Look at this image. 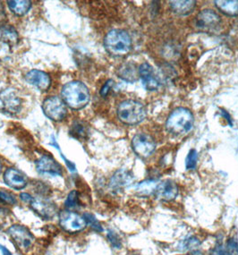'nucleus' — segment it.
Instances as JSON below:
<instances>
[{"mask_svg": "<svg viewBox=\"0 0 238 255\" xmlns=\"http://www.w3.org/2000/svg\"><path fill=\"white\" fill-rule=\"evenodd\" d=\"M114 84H115V82L112 79L107 81L105 84L102 86V90H101V95L102 97L105 98L108 96V94L111 92V89L113 88Z\"/></svg>", "mask_w": 238, "mask_h": 255, "instance_id": "nucleus-32", "label": "nucleus"}, {"mask_svg": "<svg viewBox=\"0 0 238 255\" xmlns=\"http://www.w3.org/2000/svg\"><path fill=\"white\" fill-rule=\"evenodd\" d=\"M198 153L195 149H191L185 158V168L186 170H194L197 167Z\"/></svg>", "mask_w": 238, "mask_h": 255, "instance_id": "nucleus-28", "label": "nucleus"}, {"mask_svg": "<svg viewBox=\"0 0 238 255\" xmlns=\"http://www.w3.org/2000/svg\"><path fill=\"white\" fill-rule=\"evenodd\" d=\"M30 205L32 211L44 220H51L57 213L56 205L46 199L34 198Z\"/></svg>", "mask_w": 238, "mask_h": 255, "instance_id": "nucleus-14", "label": "nucleus"}, {"mask_svg": "<svg viewBox=\"0 0 238 255\" xmlns=\"http://www.w3.org/2000/svg\"><path fill=\"white\" fill-rule=\"evenodd\" d=\"M169 6L173 13L180 16H185L194 12L196 7V1L194 0H185V1H170Z\"/></svg>", "mask_w": 238, "mask_h": 255, "instance_id": "nucleus-21", "label": "nucleus"}, {"mask_svg": "<svg viewBox=\"0 0 238 255\" xmlns=\"http://www.w3.org/2000/svg\"><path fill=\"white\" fill-rule=\"evenodd\" d=\"M78 203H79V194L77 193V191L74 190L68 194L65 202V206L66 209H73L78 206Z\"/></svg>", "mask_w": 238, "mask_h": 255, "instance_id": "nucleus-30", "label": "nucleus"}, {"mask_svg": "<svg viewBox=\"0 0 238 255\" xmlns=\"http://www.w3.org/2000/svg\"><path fill=\"white\" fill-rule=\"evenodd\" d=\"M202 246V241L201 239L196 237V236H189L187 238L182 239L179 243L177 244V250L181 253H185V252L194 251L199 249V247Z\"/></svg>", "mask_w": 238, "mask_h": 255, "instance_id": "nucleus-23", "label": "nucleus"}, {"mask_svg": "<svg viewBox=\"0 0 238 255\" xmlns=\"http://www.w3.org/2000/svg\"><path fill=\"white\" fill-rule=\"evenodd\" d=\"M107 239L110 242L111 246L115 249H121L122 248V239L119 237V234L115 232L112 229H109L107 232Z\"/></svg>", "mask_w": 238, "mask_h": 255, "instance_id": "nucleus-29", "label": "nucleus"}, {"mask_svg": "<svg viewBox=\"0 0 238 255\" xmlns=\"http://www.w3.org/2000/svg\"><path fill=\"white\" fill-rule=\"evenodd\" d=\"M221 113L222 118H224V119L227 120V122L230 125V127H233V120L231 119V116H230V113L228 111H226L224 109H221Z\"/></svg>", "mask_w": 238, "mask_h": 255, "instance_id": "nucleus-33", "label": "nucleus"}, {"mask_svg": "<svg viewBox=\"0 0 238 255\" xmlns=\"http://www.w3.org/2000/svg\"><path fill=\"white\" fill-rule=\"evenodd\" d=\"M117 113L119 120L126 126L139 125L147 116L144 105L133 100H126L121 102L118 107Z\"/></svg>", "mask_w": 238, "mask_h": 255, "instance_id": "nucleus-4", "label": "nucleus"}, {"mask_svg": "<svg viewBox=\"0 0 238 255\" xmlns=\"http://www.w3.org/2000/svg\"><path fill=\"white\" fill-rule=\"evenodd\" d=\"M7 4L9 9L18 16L26 14L31 7V2L28 0H10L7 1Z\"/></svg>", "mask_w": 238, "mask_h": 255, "instance_id": "nucleus-24", "label": "nucleus"}, {"mask_svg": "<svg viewBox=\"0 0 238 255\" xmlns=\"http://www.w3.org/2000/svg\"><path fill=\"white\" fill-rule=\"evenodd\" d=\"M214 4L217 9L228 16H238V0H216Z\"/></svg>", "mask_w": 238, "mask_h": 255, "instance_id": "nucleus-22", "label": "nucleus"}, {"mask_svg": "<svg viewBox=\"0 0 238 255\" xmlns=\"http://www.w3.org/2000/svg\"><path fill=\"white\" fill-rule=\"evenodd\" d=\"M0 201L10 205H13L16 203V199L14 196L3 191H0Z\"/></svg>", "mask_w": 238, "mask_h": 255, "instance_id": "nucleus-31", "label": "nucleus"}, {"mask_svg": "<svg viewBox=\"0 0 238 255\" xmlns=\"http://www.w3.org/2000/svg\"><path fill=\"white\" fill-rule=\"evenodd\" d=\"M4 181L6 185L14 190L24 189L28 184L26 176L15 168H8L4 172Z\"/></svg>", "mask_w": 238, "mask_h": 255, "instance_id": "nucleus-17", "label": "nucleus"}, {"mask_svg": "<svg viewBox=\"0 0 238 255\" xmlns=\"http://www.w3.org/2000/svg\"><path fill=\"white\" fill-rule=\"evenodd\" d=\"M210 255H238V239L232 237L225 244L218 243L211 250Z\"/></svg>", "mask_w": 238, "mask_h": 255, "instance_id": "nucleus-19", "label": "nucleus"}, {"mask_svg": "<svg viewBox=\"0 0 238 255\" xmlns=\"http://www.w3.org/2000/svg\"><path fill=\"white\" fill-rule=\"evenodd\" d=\"M1 171H2V164H1V161H0V174H1Z\"/></svg>", "mask_w": 238, "mask_h": 255, "instance_id": "nucleus-37", "label": "nucleus"}, {"mask_svg": "<svg viewBox=\"0 0 238 255\" xmlns=\"http://www.w3.org/2000/svg\"><path fill=\"white\" fill-rule=\"evenodd\" d=\"M83 217H84L87 225H89L95 232H98V233L103 232V228H102V224L97 220V218L95 216L92 214V213H90V212H86V213H84Z\"/></svg>", "mask_w": 238, "mask_h": 255, "instance_id": "nucleus-27", "label": "nucleus"}, {"mask_svg": "<svg viewBox=\"0 0 238 255\" xmlns=\"http://www.w3.org/2000/svg\"><path fill=\"white\" fill-rule=\"evenodd\" d=\"M139 67L132 62L124 63L119 66L117 71V75L120 79L123 80L126 83H135L139 79Z\"/></svg>", "mask_w": 238, "mask_h": 255, "instance_id": "nucleus-18", "label": "nucleus"}, {"mask_svg": "<svg viewBox=\"0 0 238 255\" xmlns=\"http://www.w3.org/2000/svg\"><path fill=\"white\" fill-rule=\"evenodd\" d=\"M58 219L60 227L67 233H79L85 229L87 226L84 217L74 211H61L58 215Z\"/></svg>", "mask_w": 238, "mask_h": 255, "instance_id": "nucleus-6", "label": "nucleus"}, {"mask_svg": "<svg viewBox=\"0 0 238 255\" xmlns=\"http://www.w3.org/2000/svg\"><path fill=\"white\" fill-rule=\"evenodd\" d=\"M8 234L14 245L20 250H27L34 242V237L26 227L22 225H13L8 229Z\"/></svg>", "mask_w": 238, "mask_h": 255, "instance_id": "nucleus-9", "label": "nucleus"}, {"mask_svg": "<svg viewBox=\"0 0 238 255\" xmlns=\"http://www.w3.org/2000/svg\"><path fill=\"white\" fill-rule=\"evenodd\" d=\"M221 25V18L212 9H204L198 13L195 26L199 31L211 33L218 31Z\"/></svg>", "mask_w": 238, "mask_h": 255, "instance_id": "nucleus-7", "label": "nucleus"}, {"mask_svg": "<svg viewBox=\"0 0 238 255\" xmlns=\"http://www.w3.org/2000/svg\"><path fill=\"white\" fill-rule=\"evenodd\" d=\"M20 198H21L22 202H24L25 203H29V204H31V202L34 199L31 196V194H27V193H22V194H20Z\"/></svg>", "mask_w": 238, "mask_h": 255, "instance_id": "nucleus-34", "label": "nucleus"}, {"mask_svg": "<svg viewBox=\"0 0 238 255\" xmlns=\"http://www.w3.org/2000/svg\"><path fill=\"white\" fill-rule=\"evenodd\" d=\"M131 144L133 152L142 159L150 158L154 153L157 147L154 139L149 134L143 132L137 133L132 137Z\"/></svg>", "mask_w": 238, "mask_h": 255, "instance_id": "nucleus-5", "label": "nucleus"}, {"mask_svg": "<svg viewBox=\"0 0 238 255\" xmlns=\"http://www.w3.org/2000/svg\"><path fill=\"white\" fill-rule=\"evenodd\" d=\"M194 125V115L191 110L179 107L169 114L165 128L170 134L174 136L185 135L193 129Z\"/></svg>", "mask_w": 238, "mask_h": 255, "instance_id": "nucleus-2", "label": "nucleus"}, {"mask_svg": "<svg viewBox=\"0 0 238 255\" xmlns=\"http://www.w3.org/2000/svg\"><path fill=\"white\" fill-rule=\"evenodd\" d=\"M159 183V180L152 179V178L141 181L140 183H138L134 187L135 194L137 196L141 197V198H148L150 196H153L155 190L157 188V185Z\"/></svg>", "mask_w": 238, "mask_h": 255, "instance_id": "nucleus-20", "label": "nucleus"}, {"mask_svg": "<svg viewBox=\"0 0 238 255\" xmlns=\"http://www.w3.org/2000/svg\"><path fill=\"white\" fill-rule=\"evenodd\" d=\"M0 251L2 253V255H12V253L9 251L6 247L0 245Z\"/></svg>", "mask_w": 238, "mask_h": 255, "instance_id": "nucleus-35", "label": "nucleus"}, {"mask_svg": "<svg viewBox=\"0 0 238 255\" xmlns=\"http://www.w3.org/2000/svg\"><path fill=\"white\" fill-rule=\"evenodd\" d=\"M179 194V187L175 181L171 179L159 181L155 190L154 196L159 202L169 203L177 199Z\"/></svg>", "mask_w": 238, "mask_h": 255, "instance_id": "nucleus-10", "label": "nucleus"}, {"mask_svg": "<svg viewBox=\"0 0 238 255\" xmlns=\"http://www.w3.org/2000/svg\"><path fill=\"white\" fill-rule=\"evenodd\" d=\"M42 110L47 118L56 122L64 120L67 115L65 102H63L61 98L57 96L47 98L42 103Z\"/></svg>", "mask_w": 238, "mask_h": 255, "instance_id": "nucleus-8", "label": "nucleus"}, {"mask_svg": "<svg viewBox=\"0 0 238 255\" xmlns=\"http://www.w3.org/2000/svg\"><path fill=\"white\" fill-rule=\"evenodd\" d=\"M2 13H3V7H2V4H1V2H0V16H1Z\"/></svg>", "mask_w": 238, "mask_h": 255, "instance_id": "nucleus-36", "label": "nucleus"}, {"mask_svg": "<svg viewBox=\"0 0 238 255\" xmlns=\"http://www.w3.org/2000/svg\"><path fill=\"white\" fill-rule=\"evenodd\" d=\"M134 181L132 173L126 169H119L112 176L110 181V187L112 191L119 192L132 185Z\"/></svg>", "mask_w": 238, "mask_h": 255, "instance_id": "nucleus-15", "label": "nucleus"}, {"mask_svg": "<svg viewBox=\"0 0 238 255\" xmlns=\"http://www.w3.org/2000/svg\"><path fill=\"white\" fill-rule=\"evenodd\" d=\"M129 255H139V254H137V253H132V254H130Z\"/></svg>", "mask_w": 238, "mask_h": 255, "instance_id": "nucleus-38", "label": "nucleus"}, {"mask_svg": "<svg viewBox=\"0 0 238 255\" xmlns=\"http://www.w3.org/2000/svg\"><path fill=\"white\" fill-rule=\"evenodd\" d=\"M37 171L42 175L53 176H63L61 165L50 155H43L36 161Z\"/></svg>", "mask_w": 238, "mask_h": 255, "instance_id": "nucleus-13", "label": "nucleus"}, {"mask_svg": "<svg viewBox=\"0 0 238 255\" xmlns=\"http://www.w3.org/2000/svg\"><path fill=\"white\" fill-rule=\"evenodd\" d=\"M0 40L10 46L15 45L18 42L17 32L13 27H3L0 29Z\"/></svg>", "mask_w": 238, "mask_h": 255, "instance_id": "nucleus-25", "label": "nucleus"}, {"mask_svg": "<svg viewBox=\"0 0 238 255\" xmlns=\"http://www.w3.org/2000/svg\"><path fill=\"white\" fill-rule=\"evenodd\" d=\"M0 104L6 113L16 114L21 110L22 101L14 89L8 88L0 92Z\"/></svg>", "mask_w": 238, "mask_h": 255, "instance_id": "nucleus-11", "label": "nucleus"}, {"mask_svg": "<svg viewBox=\"0 0 238 255\" xmlns=\"http://www.w3.org/2000/svg\"><path fill=\"white\" fill-rule=\"evenodd\" d=\"M61 99L73 110H82L88 105L91 94L88 87L80 81H72L63 86Z\"/></svg>", "mask_w": 238, "mask_h": 255, "instance_id": "nucleus-1", "label": "nucleus"}, {"mask_svg": "<svg viewBox=\"0 0 238 255\" xmlns=\"http://www.w3.org/2000/svg\"><path fill=\"white\" fill-rule=\"evenodd\" d=\"M104 47L107 52L112 57H125L132 50L131 36L127 31L123 30H112L109 31L104 38Z\"/></svg>", "mask_w": 238, "mask_h": 255, "instance_id": "nucleus-3", "label": "nucleus"}, {"mask_svg": "<svg viewBox=\"0 0 238 255\" xmlns=\"http://www.w3.org/2000/svg\"><path fill=\"white\" fill-rule=\"evenodd\" d=\"M25 80L28 84H31L40 91L46 92L51 85V79L49 75L43 71L32 69L27 73Z\"/></svg>", "mask_w": 238, "mask_h": 255, "instance_id": "nucleus-16", "label": "nucleus"}, {"mask_svg": "<svg viewBox=\"0 0 238 255\" xmlns=\"http://www.w3.org/2000/svg\"><path fill=\"white\" fill-rule=\"evenodd\" d=\"M88 128L81 121H75L70 128V135L78 140H84L88 135Z\"/></svg>", "mask_w": 238, "mask_h": 255, "instance_id": "nucleus-26", "label": "nucleus"}, {"mask_svg": "<svg viewBox=\"0 0 238 255\" xmlns=\"http://www.w3.org/2000/svg\"><path fill=\"white\" fill-rule=\"evenodd\" d=\"M139 77L142 81L144 88L149 92L159 90L160 87V81L155 73L154 68L149 63L144 62L139 66Z\"/></svg>", "mask_w": 238, "mask_h": 255, "instance_id": "nucleus-12", "label": "nucleus"}]
</instances>
